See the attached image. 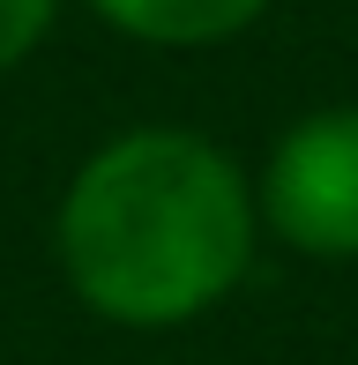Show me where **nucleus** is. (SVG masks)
Wrapping results in <instances>:
<instances>
[{
	"mask_svg": "<svg viewBox=\"0 0 358 365\" xmlns=\"http://www.w3.org/2000/svg\"><path fill=\"white\" fill-rule=\"evenodd\" d=\"M53 246L97 321L179 328L239 291L254 261V187L209 135L127 127L68 179Z\"/></svg>",
	"mask_w": 358,
	"mask_h": 365,
	"instance_id": "nucleus-1",
	"label": "nucleus"
},
{
	"mask_svg": "<svg viewBox=\"0 0 358 365\" xmlns=\"http://www.w3.org/2000/svg\"><path fill=\"white\" fill-rule=\"evenodd\" d=\"M262 217L299 254L358 261V105H321L276 135L262 164Z\"/></svg>",
	"mask_w": 358,
	"mask_h": 365,
	"instance_id": "nucleus-2",
	"label": "nucleus"
},
{
	"mask_svg": "<svg viewBox=\"0 0 358 365\" xmlns=\"http://www.w3.org/2000/svg\"><path fill=\"white\" fill-rule=\"evenodd\" d=\"M97 15H105L112 30H127V38L142 45H224L239 38L247 23H262L276 0H90Z\"/></svg>",
	"mask_w": 358,
	"mask_h": 365,
	"instance_id": "nucleus-3",
	"label": "nucleus"
},
{
	"mask_svg": "<svg viewBox=\"0 0 358 365\" xmlns=\"http://www.w3.org/2000/svg\"><path fill=\"white\" fill-rule=\"evenodd\" d=\"M53 8L60 0H0V75L38 53V38L53 30Z\"/></svg>",
	"mask_w": 358,
	"mask_h": 365,
	"instance_id": "nucleus-4",
	"label": "nucleus"
}]
</instances>
